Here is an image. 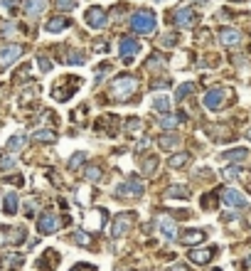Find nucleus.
<instances>
[{
  "label": "nucleus",
  "instance_id": "obj_1",
  "mask_svg": "<svg viewBox=\"0 0 251 271\" xmlns=\"http://www.w3.org/2000/svg\"><path fill=\"white\" fill-rule=\"evenodd\" d=\"M138 89V82L131 77V74H123V77H116L111 82V99L113 101H128Z\"/></svg>",
  "mask_w": 251,
  "mask_h": 271
},
{
  "label": "nucleus",
  "instance_id": "obj_2",
  "mask_svg": "<svg viewBox=\"0 0 251 271\" xmlns=\"http://www.w3.org/2000/svg\"><path fill=\"white\" fill-rule=\"evenodd\" d=\"M155 25H158V20H155V15L150 10H138V13L131 17V28L136 30L138 35H148V32H153Z\"/></svg>",
  "mask_w": 251,
  "mask_h": 271
},
{
  "label": "nucleus",
  "instance_id": "obj_3",
  "mask_svg": "<svg viewBox=\"0 0 251 271\" xmlns=\"http://www.w3.org/2000/svg\"><path fill=\"white\" fill-rule=\"evenodd\" d=\"M133 225H136V212H118L116 214V219H113V225H111V237L113 239L126 237Z\"/></svg>",
  "mask_w": 251,
  "mask_h": 271
},
{
  "label": "nucleus",
  "instance_id": "obj_4",
  "mask_svg": "<svg viewBox=\"0 0 251 271\" xmlns=\"http://www.w3.org/2000/svg\"><path fill=\"white\" fill-rule=\"evenodd\" d=\"M67 82H69V77H67V79H62V82H57V84L52 86V96H55L57 101L71 99V94L82 86V79H79V77H74V82H71L69 86H67Z\"/></svg>",
  "mask_w": 251,
  "mask_h": 271
},
{
  "label": "nucleus",
  "instance_id": "obj_5",
  "mask_svg": "<svg viewBox=\"0 0 251 271\" xmlns=\"http://www.w3.org/2000/svg\"><path fill=\"white\" fill-rule=\"evenodd\" d=\"M116 198H140L143 195V183L136 180V178H131V180H126L121 185H116V192H113Z\"/></svg>",
  "mask_w": 251,
  "mask_h": 271
},
{
  "label": "nucleus",
  "instance_id": "obj_6",
  "mask_svg": "<svg viewBox=\"0 0 251 271\" xmlns=\"http://www.w3.org/2000/svg\"><path fill=\"white\" fill-rule=\"evenodd\" d=\"M22 57V47L20 44H3L0 47V67H10Z\"/></svg>",
  "mask_w": 251,
  "mask_h": 271
},
{
  "label": "nucleus",
  "instance_id": "obj_7",
  "mask_svg": "<svg viewBox=\"0 0 251 271\" xmlns=\"http://www.w3.org/2000/svg\"><path fill=\"white\" fill-rule=\"evenodd\" d=\"M224 99H227V89L214 86V89H209L207 94H205V106H207L209 111H217V109H222Z\"/></svg>",
  "mask_w": 251,
  "mask_h": 271
},
{
  "label": "nucleus",
  "instance_id": "obj_8",
  "mask_svg": "<svg viewBox=\"0 0 251 271\" xmlns=\"http://www.w3.org/2000/svg\"><path fill=\"white\" fill-rule=\"evenodd\" d=\"M57 227H59V219H57L55 212H42L37 217V232L40 234H55Z\"/></svg>",
  "mask_w": 251,
  "mask_h": 271
},
{
  "label": "nucleus",
  "instance_id": "obj_9",
  "mask_svg": "<svg viewBox=\"0 0 251 271\" xmlns=\"http://www.w3.org/2000/svg\"><path fill=\"white\" fill-rule=\"evenodd\" d=\"M222 200L224 205H229V207H246L249 202H246V198L239 192L237 187H222Z\"/></svg>",
  "mask_w": 251,
  "mask_h": 271
},
{
  "label": "nucleus",
  "instance_id": "obj_10",
  "mask_svg": "<svg viewBox=\"0 0 251 271\" xmlns=\"http://www.w3.org/2000/svg\"><path fill=\"white\" fill-rule=\"evenodd\" d=\"M84 20H86V25L89 28H94V30H101L104 25H106V10L104 8H89L86 10V15H84Z\"/></svg>",
  "mask_w": 251,
  "mask_h": 271
},
{
  "label": "nucleus",
  "instance_id": "obj_11",
  "mask_svg": "<svg viewBox=\"0 0 251 271\" xmlns=\"http://www.w3.org/2000/svg\"><path fill=\"white\" fill-rule=\"evenodd\" d=\"M172 22H175L178 28H190V25L195 22V10L187 8V5H182V8H178V10L172 13Z\"/></svg>",
  "mask_w": 251,
  "mask_h": 271
},
{
  "label": "nucleus",
  "instance_id": "obj_12",
  "mask_svg": "<svg viewBox=\"0 0 251 271\" xmlns=\"http://www.w3.org/2000/svg\"><path fill=\"white\" fill-rule=\"evenodd\" d=\"M155 225H158V229L163 232V237H165V239H175V237H178V225H175V219H172V217L160 214V217L155 219Z\"/></svg>",
  "mask_w": 251,
  "mask_h": 271
},
{
  "label": "nucleus",
  "instance_id": "obj_13",
  "mask_svg": "<svg viewBox=\"0 0 251 271\" xmlns=\"http://www.w3.org/2000/svg\"><path fill=\"white\" fill-rule=\"evenodd\" d=\"M214 254H217V247H199V249H192V252H190V261L202 266V264H209Z\"/></svg>",
  "mask_w": 251,
  "mask_h": 271
},
{
  "label": "nucleus",
  "instance_id": "obj_14",
  "mask_svg": "<svg viewBox=\"0 0 251 271\" xmlns=\"http://www.w3.org/2000/svg\"><path fill=\"white\" fill-rule=\"evenodd\" d=\"M118 50H121V55H123L126 62H131L133 55H138V52H140V42H138V40H133V37H123L121 44H118Z\"/></svg>",
  "mask_w": 251,
  "mask_h": 271
},
{
  "label": "nucleus",
  "instance_id": "obj_15",
  "mask_svg": "<svg viewBox=\"0 0 251 271\" xmlns=\"http://www.w3.org/2000/svg\"><path fill=\"white\" fill-rule=\"evenodd\" d=\"M219 42H222L224 47H237V44L241 42V35H239V30H234V28H222L219 30Z\"/></svg>",
  "mask_w": 251,
  "mask_h": 271
},
{
  "label": "nucleus",
  "instance_id": "obj_16",
  "mask_svg": "<svg viewBox=\"0 0 251 271\" xmlns=\"http://www.w3.org/2000/svg\"><path fill=\"white\" fill-rule=\"evenodd\" d=\"M47 5H49V0H25V3H22V10H25V15L35 17V15L44 13Z\"/></svg>",
  "mask_w": 251,
  "mask_h": 271
},
{
  "label": "nucleus",
  "instance_id": "obj_17",
  "mask_svg": "<svg viewBox=\"0 0 251 271\" xmlns=\"http://www.w3.org/2000/svg\"><path fill=\"white\" fill-rule=\"evenodd\" d=\"M104 222H106V210L98 207L96 214H89V219H86V232H89V229H101Z\"/></svg>",
  "mask_w": 251,
  "mask_h": 271
},
{
  "label": "nucleus",
  "instance_id": "obj_18",
  "mask_svg": "<svg viewBox=\"0 0 251 271\" xmlns=\"http://www.w3.org/2000/svg\"><path fill=\"white\" fill-rule=\"evenodd\" d=\"M205 229H190L187 234H180V242L182 244H199V242H205Z\"/></svg>",
  "mask_w": 251,
  "mask_h": 271
},
{
  "label": "nucleus",
  "instance_id": "obj_19",
  "mask_svg": "<svg viewBox=\"0 0 251 271\" xmlns=\"http://www.w3.org/2000/svg\"><path fill=\"white\" fill-rule=\"evenodd\" d=\"M25 143H28V136L17 133V136H13V138L8 141V145H5V151H8V153H20V151L25 148Z\"/></svg>",
  "mask_w": 251,
  "mask_h": 271
},
{
  "label": "nucleus",
  "instance_id": "obj_20",
  "mask_svg": "<svg viewBox=\"0 0 251 271\" xmlns=\"http://www.w3.org/2000/svg\"><path fill=\"white\" fill-rule=\"evenodd\" d=\"M246 156H249V148H229V151H224L222 153L224 160H234V163L246 160Z\"/></svg>",
  "mask_w": 251,
  "mask_h": 271
},
{
  "label": "nucleus",
  "instance_id": "obj_21",
  "mask_svg": "<svg viewBox=\"0 0 251 271\" xmlns=\"http://www.w3.org/2000/svg\"><path fill=\"white\" fill-rule=\"evenodd\" d=\"M32 138H35V141H40V143H55L57 133H55V131H49V129H40V131H35V133H32Z\"/></svg>",
  "mask_w": 251,
  "mask_h": 271
},
{
  "label": "nucleus",
  "instance_id": "obj_22",
  "mask_svg": "<svg viewBox=\"0 0 251 271\" xmlns=\"http://www.w3.org/2000/svg\"><path fill=\"white\" fill-rule=\"evenodd\" d=\"M140 170H143V175H155V170H158V156H148L143 163H140Z\"/></svg>",
  "mask_w": 251,
  "mask_h": 271
},
{
  "label": "nucleus",
  "instance_id": "obj_23",
  "mask_svg": "<svg viewBox=\"0 0 251 271\" xmlns=\"http://www.w3.org/2000/svg\"><path fill=\"white\" fill-rule=\"evenodd\" d=\"M64 28H69V20L67 17H52L47 22V32H62Z\"/></svg>",
  "mask_w": 251,
  "mask_h": 271
},
{
  "label": "nucleus",
  "instance_id": "obj_24",
  "mask_svg": "<svg viewBox=\"0 0 251 271\" xmlns=\"http://www.w3.org/2000/svg\"><path fill=\"white\" fill-rule=\"evenodd\" d=\"M187 160H190V153H187V151H182V153H175V156L170 158V160H167V165H170L172 170H178V168H182Z\"/></svg>",
  "mask_w": 251,
  "mask_h": 271
},
{
  "label": "nucleus",
  "instance_id": "obj_25",
  "mask_svg": "<svg viewBox=\"0 0 251 271\" xmlns=\"http://www.w3.org/2000/svg\"><path fill=\"white\" fill-rule=\"evenodd\" d=\"M3 207H5V214H17V195H15V192H8Z\"/></svg>",
  "mask_w": 251,
  "mask_h": 271
},
{
  "label": "nucleus",
  "instance_id": "obj_26",
  "mask_svg": "<svg viewBox=\"0 0 251 271\" xmlns=\"http://www.w3.org/2000/svg\"><path fill=\"white\" fill-rule=\"evenodd\" d=\"M167 198H170V200H175V198H178V200H187L190 192H187V187L185 185H175V187L167 190Z\"/></svg>",
  "mask_w": 251,
  "mask_h": 271
},
{
  "label": "nucleus",
  "instance_id": "obj_27",
  "mask_svg": "<svg viewBox=\"0 0 251 271\" xmlns=\"http://www.w3.org/2000/svg\"><path fill=\"white\" fill-rule=\"evenodd\" d=\"M84 178H86L89 183H98V180L104 178V173H101V168H98V165H89V168L84 170Z\"/></svg>",
  "mask_w": 251,
  "mask_h": 271
},
{
  "label": "nucleus",
  "instance_id": "obj_28",
  "mask_svg": "<svg viewBox=\"0 0 251 271\" xmlns=\"http://www.w3.org/2000/svg\"><path fill=\"white\" fill-rule=\"evenodd\" d=\"M224 180H239L241 175H244V168H239V165H229V168H224L222 170Z\"/></svg>",
  "mask_w": 251,
  "mask_h": 271
},
{
  "label": "nucleus",
  "instance_id": "obj_29",
  "mask_svg": "<svg viewBox=\"0 0 251 271\" xmlns=\"http://www.w3.org/2000/svg\"><path fill=\"white\" fill-rule=\"evenodd\" d=\"M153 109L158 111V114L165 116V114H167V109H170V99H167L165 94H160V96H158V99L153 101Z\"/></svg>",
  "mask_w": 251,
  "mask_h": 271
},
{
  "label": "nucleus",
  "instance_id": "obj_30",
  "mask_svg": "<svg viewBox=\"0 0 251 271\" xmlns=\"http://www.w3.org/2000/svg\"><path fill=\"white\" fill-rule=\"evenodd\" d=\"M74 242L79 244V247H91V237L86 234V229H77L74 232Z\"/></svg>",
  "mask_w": 251,
  "mask_h": 271
},
{
  "label": "nucleus",
  "instance_id": "obj_31",
  "mask_svg": "<svg viewBox=\"0 0 251 271\" xmlns=\"http://www.w3.org/2000/svg\"><path fill=\"white\" fill-rule=\"evenodd\" d=\"M126 131H128V133H133V136H138L140 131H143V121H140V118H128Z\"/></svg>",
  "mask_w": 251,
  "mask_h": 271
},
{
  "label": "nucleus",
  "instance_id": "obj_32",
  "mask_svg": "<svg viewBox=\"0 0 251 271\" xmlns=\"http://www.w3.org/2000/svg\"><path fill=\"white\" fill-rule=\"evenodd\" d=\"M160 148H165V151H172L175 145H178V136L172 133V136H160Z\"/></svg>",
  "mask_w": 251,
  "mask_h": 271
},
{
  "label": "nucleus",
  "instance_id": "obj_33",
  "mask_svg": "<svg viewBox=\"0 0 251 271\" xmlns=\"http://www.w3.org/2000/svg\"><path fill=\"white\" fill-rule=\"evenodd\" d=\"M178 124H180V116H167L165 114L160 118V126H163V129H175Z\"/></svg>",
  "mask_w": 251,
  "mask_h": 271
},
{
  "label": "nucleus",
  "instance_id": "obj_34",
  "mask_svg": "<svg viewBox=\"0 0 251 271\" xmlns=\"http://www.w3.org/2000/svg\"><path fill=\"white\" fill-rule=\"evenodd\" d=\"M13 165H15L13 153H8V151H5V153L0 156V170H8V168H13Z\"/></svg>",
  "mask_w": 251,
  "mask_h": 271
},
{
  "label": "nucleus",
  "instance_id": "obj_35",
  "mask_svg": "<svg viewBox=\"0 0 251 271\" xmlns=\"http://www.w3.org/2000/svg\"><path fill=\"white\" fill-rule=\"evenodd\" d=\"M192 89H195V84H190V82H187V84H182V86H178V91H175V101H182L190 91H192Z\"/></svg>",
  "mask_w": 251,
  "mask_h": 271
},
{
  "label": "nucleus",
  "instance_id": "obj_36",
  "mask_svg": "<svg viewBox=\"0 0 251 271\" xmlns=\"http://www.w3.org/2000/svg\"><path fill=\"white\" fill-rule=\"evenodd\" d=\"M84 160H86V153H74L69 158V170H77L79 165H84Z\"/></svg>",
  "mask_w": 251,
  "mask_h": 271
},
{
  "label": "nucleus",
  "instance_id": "obj_37",
  "mask_svg": "<svg viewBox=\"0 0 251 271\" xmlns=\"http://www.w3.org/2000/svg\"><path fill=\"white\" fill-rule=\"evenodd\" d=\"M64 62H67V64H84L86 57H84L82 52H71L69 57H64Z\"/></svg>",
  "mask_w": 251,
  "mask_h": 271
},
{
  "label": "nucleus",
  "instance_id": "obj_38",
  "mask_svg": "<svg viewBox=\"0 0 251 271\" xmlns=\"http://www.w3.org/2000/svg\"><path fill=\"white\" fill-rule=\"evenodd\" d=\"M57 8L59 10H71V8H77V0H57Z\"/></svg>",
  "mask_w": 251,
  "mask_h": 271
},
{
  "label": "nucleus",
  "instance_id": "obj_39",
  "mask_svg": "<svg viewBox=\"0 0 251 271\" xmlns=\"http://www.w3.org/2000/svg\"><path fill=\"white\" fill-rule=\"evenodd\" d=\"M13 32H15V25H13V22H3V25H0V35H5V37H10Z\"/></svg>",
  "mask_w": 251,
  "mask_h": 271
},
{
  "label": "nucleus",
  "instance_id": "obj_40",
  "mask_svg": "<svg viewBox=\"0 0 251 271\" xmlns=\"http://www.w3.org/2000/svg\"><path fill=\"white\" fill-rule=\"evenodd\" d=\"M10 232H13V229H5V227H0V247H5V244L10 242Z\"/></svg>",
  "mask_w": 251,
  "mask_h": 271
},
{
  "label": "nucleus",
  "instance_id": "obj_41",
  "mask_svg": "<svg viewBox=\"0 0 251 271\" xmlns=\"http://www.w3.org/2000/svg\"><path fill=\"white\" fill-rule=\"evenodd\" d=\"M37 64H40L42 71H49V69H52V62H49L47 57H37Z\"/></svg>",
  "mask_w": 251,
  "mask_h": 271
},
{
  "label": "nucleus",
  "instance_id": "obj_42",
  "mask_svg": "<svg viewBox=\"0 0 251 271\" xmlns=\"http://www.w3.org/2000/svg\"><path fill=\"white\" fill-rule=\"evenodd\" d=\"M109 69H111L109 64H101V69H98V74H96V77H94V82H96V84H101V79L106 77V71H109Z\"/></svg>",
  "mask_w": 251,
  "mask_h": 271
},
{
  "label": "nucleus",
  "instance_id": "obj_43",
  "mask_svg": "<svg viewBox=\"0 0 251 271\" xmlns=\"http://www.w3.org/2000/svg\"><path fill=\"white\" fill-rule=\"evenodd\" d=\"M163 64H165V59H163V57H150V59H148V67H150V69H153V67L160 69Z\"/></svg>",
  "mask_w": 251,
  "mask_h": 271
},
{
  "label": "nucleus",
  "instance_id": "obj_44",
  "mask_svg": "<svg viewBox=\"0 0 251 271\" xmlns=\"http://www.w3.org/2000/svg\"><path fill=\"white\" fill-rule=\"evenodd\" d=\"M69 271H96V269H94L91 264H74Z\"/></svg>",
  "mask_w": 251,
  "mask_h": 271
},
{
  "label": "nucleus",
  "instance_id": "obj_45",
  "mask_svg": "<svg viewBox=\"0 0 251 271\" xmlns=\"http://www.w3.org/2000/svg\"><path fill=\"white\" fill-rule=\"evenodd\" d=\"M170 271H190V269H187L185 264H172V266H170Z\"/></svg>",
  "mask_w": 251,
  "mask_h": 271
},
{
  "label": "nucleus",
  "instance_id": "obj_46",
  "mask_svg": "<svg viewBox=\"0 0 251 271\" xmlns=\"http://www.w3.org/2000/svg\"><path fill=\"white\" fill-rule=\"evenodd\" d=\"M244 264H246V266H251V254L246 257V261H244Z\"/></svg>",
  "mask_w": 251,
  "mask_h": 271
},
{
  "label": "nucleus",
  "instance_id": "obj_47",
  "mask_svg": "<svg viewBox=\"0 0 251 271\" xmlns=\"http://www.w3.org/2000/svg\"><path fill=\"white\" fill-rule=\"evenodd\" d=\"M234 3H244V0H234Z\"/></svg>",
  "mask_w": 251,
  "mask_h": 271
},
{
  "label": "nucleus",
  "instance_id": "obj_48",
  "mask_svg": "<svg viewBox=\"0 0 251 271\" xmlns=\"http://www.w3.org/2000/svg\"><path fill=\"white\" fill-rule=\"evenodd\" d=\"M214 271H222V269H214Z\"/></svg>",
  "mask_w": 251,
  "mask_h": 271
}]
</instances>
